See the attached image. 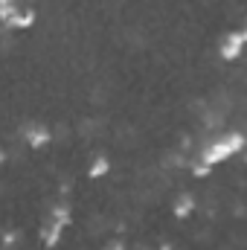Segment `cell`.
I'll return each mask as SVG.
<instances>
[{
    "label": "cell",
    "instance_id": "3",
    "mask_svg": "<svg viewBox=\"0 0 247 250\" xmlns=\"http://www.w3.org/2000/svg\"><path fill=\"white\" fill-rule=\"evenodd\" d=\"M245 50H247V41H245V32H242V29H230V32H224L221 41H218V56H221V62H239V59L245 56Z\"/></svg>",
    "mask_w": 247,
    "mask_h": 250
},
{
    "label": "cell",
    "instance_id": "4",
    "mask_svg": "<svg viewBox=\"0 0 247 250\" xmlns=\"http://www.w3.org/2000/svg\"><path fill=\"white\" fill-rule=\"evenodd\" d=\"M23 143H26V148H47L50 143H53V131H50V125L47 123H26L23 128Z\"/></svg>",
    "mask_w": 247,
    "mask_h": 250
},
{
    "label": "cell",
    "instance_id": "7",
    "mask_svg": "<svg viewBox=\"0 0 247 250\" xmlns=\"http://www.w3.org/2000/svg\"><path fill=\"white\" fill-rule=\"evenodd\" d=\"M108 172H111V157H108V154H93L90 163H87V178H90V181H99V178H105Z\"/></svg>",
    "mask_w": 247,
    "mask_h": 250
},
{
    "label": "cell",
    "instance_id": "5",
    "mask_svg": "<svg viewBox=\"0 0 247 250\" xmlns=\"http://www.w3.org/2000/svg\"><path fill=\"white\" fill-rule=\"evenodd\" d=\"M195 209H198V198H195V192H178L175 195V201H172V215L175 218H192L195 215Z\"/></svg>",
    "mask_w": 247,
    "mask_h": 250
},
{
    "label": "cell",
    "instance_id": "10",
    "mask_svg": "<svg viewBox=\"0 0 247 250\" xmlns=\"http://www.w3.org/2000/svg\"><path fill=\"white\" fill-rule=\"evenodd\" d=\"M18 245V230H6V236H3V250H12Z\"/></svg>",
    "mask_w": 247,
    "mask_h": 250
},
{
    "label": "cell",
    "instance_id": "8",
    "mask_svg": "<svg viewBox=\"0 0 247 250\" xmlns=\"http://www.w3.org/2000/svg\"><path fill=\"white\" fill-rule=\"evenodd\" d=\"M189 172H192V178H209V175H212V166H206L204 160L195 157V160L189 163Z\"/></svg>",
    "mask_w": 247,
    "mask_h": 250
},
{
    "label": "cell",
    "instance_id": "11",
    "mask_svg": "<svg viewBox=\"0 0 247 250\" xmlns=\"http://www.w3.org/2000/svg\"><path fill=\"white\" fill-rule=\"evenodd\" d=\"M160 250H175V248H172V245H169V242H166V245H160Z\"/></svg>",
    "mask_w": 247,
    "mask_h": 250
},
{
    "label": "cell",
    "instance_id": "2",
    "mask_svg": "<svg viewBox=\"0 0 247 250\" xmlns=\"http://www.w3.org/2000/svg\"><path fill=\"white\" fill-rule=\"evenodd\" d=\"M70 221H73V209H70V204H67V201H56V204L50 207L47 218L41 221V230H38L41 245H44V248H56V245L62 242L64 230L70 227Z\"/></svg>",
    "mask_w": 247,
    "mask_h": 250
},
{
    "label": "cell",
    "instance_id": "6",
    "mask_svg": "<svg viewBox=\"0 0 247 250\" xmlns=\"http://www.w3.org/2000/svg\"><path fill=\"white\" fill-rule=\"evenodd\" d=\"M35 21H38V12H35L32 6H21V9L15 12V18L6 23V29H9V32H26V29L35 26Z\"/></svg>",
    "mask_w": 247,
    "mask_h": 250
},
{
    "label": "cell",
    "instance_id": "9",
    "mask_svg": "<svg viewBox=\"0 0 247 250\" xmlns=\"http://www.w3.org/2000/svg\"><path fill=\"white\" fill-rule=\"evenodd\" d=\"M102 250H128V245H125V239H108L105 245H102Z\"/></svg>",
    "mask_w": 247,
    "mask_h": 250
},
{
    "label": "cell",
    "instance_id": "1",
    "mask_svg": "<svg viewBox=\"0 0 247 250\" xmlns=\"http://www.w3.org/2000/svg\"><path fill=\"white\" fill-rule=\"evenodd\" d=\"M245 148H247V134L239 131V128H233V131H221V134L204 140L198 146V160H204L206 166H221L230 157L242 154Z\"/></svg>",
    "mask_w": 247,
    "mask_h": 250
},
{
    "label": "cell",
    "instance_id": "12",
    "mask_svg": "<svg viewBox=\"0 0 247 250\" xmlns=\"http://www.w3.org/2000/svg\"><path fill=\"white\" fill-rule=\"evenodd\" d=\"M245 163H247V148H245Z\"/></svg>",
    "mask_w": 247,
    "mask_h": 250
}]
</instances>
